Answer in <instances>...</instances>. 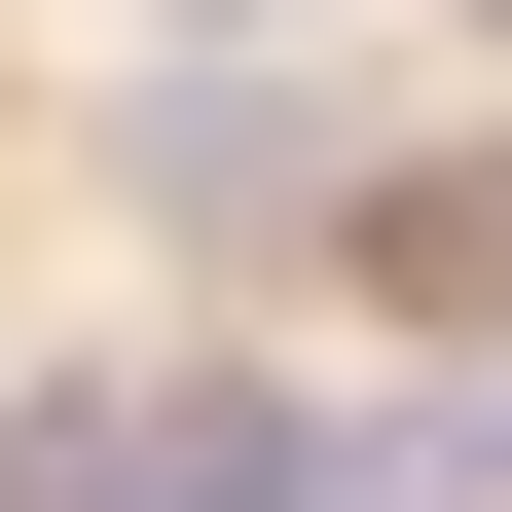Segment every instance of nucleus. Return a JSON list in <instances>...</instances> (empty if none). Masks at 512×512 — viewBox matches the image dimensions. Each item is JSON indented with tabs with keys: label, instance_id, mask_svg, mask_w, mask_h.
<instances>
[{
	"label": "nucleus",
	"instance_id": "obj_1",
	"mask_svg": "<svg viewBox=\"0 0 512 512\" xmlns=\"http://www.w3.org/2000/svg\"><path fill=\"white\" fill-rule=\"evenodd\" d=\"M110 183H147V220H183V256H330V110L256 74V37H183V74H147V110H110Z\"/></svg>",
	"mask_w": 512,
	"mask_h": 512
},
{
	"label": "nucleus",
	"instance_id": "obj_2",
	"mask_svg": "<svg viewBox=\"0 0 512 512\" xmlns=\"http://www.w3.org/2000/svg\"><path fill=\"white\" fill-rule=\"evenodd\" d=\"M74 512H366V439H330V403H256V366H183V403H110Z\"/></svg>",
	"mask_w": 512,
	"mask_h": 512
},
{
	"label": "nucleus",
	"instance_id": "obj_3",
	"mask_svg": "<svg viewBox=\"0 0 512 512\" xmlns=\"http://www.w3.org/2000/svg\"><path fill=\"white\" fill-rule=\"evenodd\" d=\"M330 256H366V293H439V330H512V183H476V147H403V183H330Z\"/></svg>",
	"mask_w": 512,
	"mask_h": 512
},
{
	"label": "nucleus",
	"instance_id": "obj_4",
	"mask_svg": "<svg viewBox=\"0 0 512 512\" xmlns=\"http://www.w3.org/2000/svg\"><path fill=\"white\" fill-rule=\"evenodd\" d=\"M110 476V403H74V366H0V512H74Z\"/></svg>",
	"mask_w": 512,
	"mask_h": 512
},
{
	"label": "nucleus",
	"instance_id": "obj_5",
	"mask_svg": "<svg viewBox=\"0 0 512 512\" xmlns=\"http://www.w3.org/2000/svg\"><path fill=\"white\" fill-rule=\"evenodd\" d=\"M366 512H512V366H476V403H439V439H403Z\"/></svg>",
	"mask_w": 512,
	"mask_h": 512
},
{
	"label": "nucleus",
	"instance_id": "obj_6",
	"mask_svg": "<svg viewBox=\"0 0 512 512\" xmlns=\"http://www.w3.org/2000/svg\"><path fill=\"white\" fill-rule=\"evenodd\" d=\"M183 37H256V0H183Z\"/></svg>",
	"mask_w": 512,
	"mask_h": 512
}]
</instances>
